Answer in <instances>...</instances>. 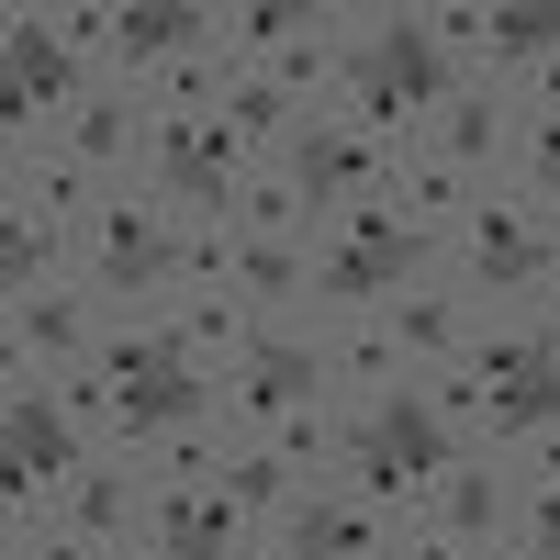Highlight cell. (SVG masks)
<instances>
[{"instance_id": "1", "label": "cell", "mask_w": 560, "mask_h": 560, "mask_svg": "<svg viewBox=\"0 0 560 560\" xmlns=\"http://www.w3.org/2000/svg\"><path fill=\"white\" fill-rule=\"evenodd\" d=\"M459 459H471V438L459 427H438V404H427V382H393L382 404H359L348 415V448H337V471L359 482V504H382V516H415Z\"/></svg>"}, {"instance_id": "2", "label": "cell", "mask_w": 560, "mask_h": 560, "mask_svg": "<svg viewBox=\"0 0 560 560\" xmlns=\"http://www.w3.org/2000/svg\"><path fill=\"white\" fill-rule=\"evenodd\" d=\"M459 102V68H448V45L427 12H382V34L348 45V79H337V113L359 135H382V147L404 158V124L415 113H448Z\"/></svg>"}, {"instance_id": "3", "label": "cell", "mask_w": 560, "mask_h": 560, "mask_svg": "<svg viewBox=\"0 0 560 560\" xmlns=\"http://www.w3.org/2000/svg\"><path fill=\"white\" fill-rule=\"evenodd\" d=\"M280 179L303 191V213H348L370 191H393V147L382 135H359L348 113H303L292 147H280Z\"/></svg>"}, {"instance_id": "4", "label": "cell", "mask_w": 560, "mask_h": 560, "mask_svg": "<svg viewBox=\"0 0 560 560\" xmlns=\"http://www.w3.org/2000/svg\"><path fill=\"white\" fill-rule=\"evenodd\" d=\"M314 404H325V348L314 337H258L236 370H224V427H247V438H280Z\"/></svg>"}, {"instance_id": "5", "label": "cell", "mask_w": 560, "mask_h": 560, "mask_svg": "<svg viewBox=\"0 0 560 560\" xmlns=\"http://www.w3.org/2000/svg\"><path fill=\"white\" fill-rule=\"evenodd\" d=\"M459 258H471V292H538L549 280V213L527 191H471Z\"/></svg>"}, {"instance_id": "6", "label": "cell", "mask_w": 560, "mask_h": 560, "mask_svg": "<svg viewBox=\"0 0 560 560\" xmlns=\"http://www.w3.org/2000/svg\"><path fill=\"white\" fill-rule=\"evenodd\" d=\"M158 191L168 202H191L202 224L213 213H236V158H247V135L224 124V113H158Z\"/></svg>"}, {"instance_id": "7", "label": "cell", "mask_w": 560, "mask_h": 560, "mask_svg": "<svg viewBox=\"0 0 560 560\" xmlns=\"http://www.w3.org/2000/svg\"><path fill=\"white\" fill-rule=\"evenodd\" d=\"M90 280H113V292H147V280H179L168 191H113L102 213H90Z\"/></svg>"}, {"instance_id": "8", "label": "cell", "mask_w": 560, "mask_h": 560, "mask_svg": "<svg viewBox=\"0 0 560 560\" xmlns=\"http://www.w3.org/2000/svg\"><path fill=\"white\" fill-rule=\"evenodd\" d=\"M247 516H236V493L224 482H158L147 493V549L158 560H236L247 538H236Z\"/></svg>"}, {"instance_id": "9", "label": "cell", "mask_w": 560, "mask_h": 560, "mask_svg": "<svg viewBox=\"0 0 560 560\" xmlns=\"http://www.w3.org/2000/svg\"><path fill=\"white\" fill-rule=\"evenodd\" d=\"M438 45H471L482 68H538L560 57V0H504V12H427Z\"/></svg>"}, {"instance_id": "10", "label": "cell", "mask_w": 560, "mask_h": 560, "mask_svg": "<svg viewBox=\"0 0 560 560\" xmlns=\"http://www.w3.org/2000/svg\"><path fill=\"white\" fill-rule=\"evenodd\" d=\"M90 359H102V348H90V314H79L68 280L12 303V370H90Z\"/></svg>"}, {"instance_id": "11", "label": "cell", "mask_w": 560, "mask_h": 560, "mask_svg": "<svg viewBox=\"0 0 560 560\" xmlns=\"http://www.w3.org/2000/svg\"><path fill=\"white\" fill-rule=\"evenodd\" d=\"M191 45H202V12H191V0H124V12H113V90L147 79V68H179Z\"/></svg>"}, {"instance_id": "12", "label": "cell", "mask_w": 560, "mask_h": 560, "mask_svg": "<svg viewBox=\"0 0 560 560\" xmlns=\"http://www.w3.org/2000/svg\"><path fill=\"white\" fill-rule=\"evenodd\" d=\"M0 23H12V102L23 113H57L68 90H79V45L57 34V12H23V0Z\"/></svg>"}, {"instance_id": "13", "label": "cell", "mask_w": 560, "mask_h": 560, "mask_svg": "<svg viewBox=\"0 0 560 560\" xmlns=\"http://www.w3.org/2000/svg\"><path fill=\"white\" fill-rule=\"evenodd\" d=\"M113 191L90 179V158H68V147H23L12 158V213H45V224H90Z\"/></svg>"}, {"instance_id": "14", "label": "cell", "mask_w": 560, "mask_h": 560, "mask_svg": "<svg viewBox=\"0 0 560 560\" xmlns=\"http://www.w3.org/2000/svg\"><path fill=\"white\" fill-rule=\"evenodd\" d=\"M382 549H393L382 504H337V493L292 504V560H382Z\"/></svg>"}, {"instance_id": "15", "label": "cell", "mask_w": 560, "mask_h": 560, "mask_svg": "<svg viewBox=\"0 0 560 560\" xmlns=\"http://www.w3.org/2000/svg\"><path fill=\"white\" fill-rule=\"evenodd\" d=\"M135 147H158V113L147 102H135V90H79V102H68V158H90V168H102V158H135Z\"/></svg>"}, {"instance_id": "16", "label": "cell", "mask_w": 560, "mask_h": 560, "mask_svg": "<svg viewBox=\"0 0 560 560\" xmlns=\"http://www.w3.org/2000/svg\"><path fill=\"white\" fill-rule=\"evenodd\" d=\"M404 382V348H393V325L382 314H348L337 337H325V393H359V404H382Z\"/></svg>"}, {"instance_id": "17", "label": "cell", "mask_w": 560, "mask_h": 560, "mask_svg": "<svg viewBox=\"0 0 560 560\" xmlns=\"http://www.w3.org/2000/svg\"><path fill=\"white\" fill-rule=\"evenodd\" d=\"M382 325H393L404 359H438V370L471 348V337H459V292H448V280H404V292L382 303Z\"/></svg>"}, {"instance_id": "18", "label": "cell", "mask_w": 560, "mask_h": 560, "mask_svg": "<svg viewBox=\"0 0 560 560\" xmlns=\"http://www.w3.org/2000/svg\"><path fill=\"white\" fill-rule=\"evenodd\" d=\"M247 314H258L247 292H213V303H191V314H168V337H179V359H191V370H213V382H224V370L258 348Z\"/></svg>"}, {"instance_id": "19", "label": "cell", "mask_w": 560, "mask_h": 560, "mask_svg": "<svg viewBox=\"0 0 560 560\" xmlns=\"http://www.w3.org/2000/svg\"><path fill=\"white\" fill-rule=\"evenodd\" d=\"M57 504H68V527H79V538H124V527H147V493H135L113 459H90V471H79Z\"/></svg>"}, {"instance_id": "20", "label": "cell", "mask_w": 560, "mask_h": 560, "mask_svg": "<svg viewBox=\"0 0 560 560\" xmlns=\"http://www.w3.org/2000/svg\"><path fill=\"white\" fill-rule=\"evenodd\" d=\"M415 236H427V224H448V213H471V179H459L448 158H393V191H382Z\"/></svg>"}, {"instance_id": "21", "label": "cell", "mask_w": 560, "mask_h": 560, "mask_svg": "<svg viewBox=\"0 0 560 560\" xmlns=\"http://www.w3.org/2000/svg\"><path fill=\"white\" fill-rule=\"evenodd\" d=\"M427 504H438V527H448L459 549H493V527H504V482L482 471V459H459V471H448Z\"/></svg>"}, {"instance_id": "22", "label": "cell", "mask_w": 560, "mask_h": 560, "mask_svg": "<svg viewBox=\"0 0 560 560\" xmlns=\"http://www.w3.org/2000/svg\"><path fill=\"white\" fill-rule=\"evenodd\" d=\"M292 471H303V459L280 448V438H247L236 459H224V493H236V516H247V527L280 516V504H292Z\"/></svg>"}, {"instance_id": "23", "label": "cell", "mask_w": 560, "mask_h": 560, "mask_svg": "<svg viewBox=\"0 0 560 560\" xmlns=\"http://www.w3.org/2000/svg\"><path fill=\"white\" fill-rule=\"evenodd\" d=\"M538 427H560V359H538L527 382L482 393V438H538Z\"/></svg>"}, {"instance_id": "24", "label": "cell", "mask_w": 560, "mask_h": 560, "mask_svg": "<svg viewBox=\"0 0 560 560\" xmlns=\"http://www.w3.org/2000/svg\"><path fill=\"white\" fill-rule=\"evenodd\" d=\"M236 292L269 314V303H292L314 292V269H303V236H236Z\"/></svg>"}, {"instance_id": "25", "label": "cell", "mask_w": 560, "mask_h": 560, "mask_svg": "<svg viewBox=\"0 0 560 560\" xmlns=\"http://www.w3.org/2000/svg\"><path fill=\"white\" fill-rule=\"evenodd\" d=\"M0 292H57V224H45V213H12V224H0Z\"/></svg>"}, {"instance_id": "26", "label": "cell", "mask_w": 560, "mask_h": 560, "mask_svg": "<svg viewBox=\"0 0 560 560\" xmlns=\"http://www.w3.org/2000/svg\"><path fill=\"white\" fill-rule=\"evenodd\" d=\"M504 147H516V135H504V113L482 102V90H459L448 124H438V158H448V168H482V158H504Z\"/></svg>"}, {"instance_id": "27", "label": "cell", "mask_w": 560, "mask_h": 560, "mask_svg": "<svg viewBox=\"0 0 560 560\" xmlns=\"http://www.w3.org/2000/svg\"><path fill=\"white\" fill-rule=\"evenodd\" d=\"M224 124H236L247 147H292V124H303V113L280 102V79L258 68V79H236V90H224Z\"/></svg>"}, {"instance_id": "28", "label": "cell", "mask_w": 560, "mask_h": 560, "mask_svg": "<svg viewBox=\"0 0 560 560\" xmlns=\"http://www.w3.org/2000/svg\"><path fill=\"white\" fill-rule=\"evenodd\" d=\"M236 224H247V236H303V191H292V179H247V191H236Z\"/></svg>"}, {"instance_id": "29", "label": "cell", "mask_w": 560, "mask_h": 560, "mask_svg": "<svg viewBox=\"0 0 560 560\" xmlns=\"http://www.w3.org/2000/svg\"><path fill=\"white\" fill-rule=\"evenodd\" d=\"M504 527H516V560H560V482H527V504Z\"/></svg>"}, {"instance_id": "30", "label": "cell", "mask_w": 560, "mask_h": 560, "mask_svg": "<svg viewBox=\"0 0 560 560\" xmlns=\"http://www.w3.org/2000/svg\"><path fill=\"white\" fill-rule=\"evenodd\" d=\"M516 158H527V202H560V124L549 113L516 135Z\"/></svg>"}, {"instance_id": "31", "label": "cell", "mask_w": 560, "mask_h": 560, "mask_svg": "<svg viewBox=\"0 0 560 560\" xmlns=\"http://www.w3.org/2000/svg\"><path fill=\"white\" fill-rule=\"evenodd\" d=\"M12 560H102V538H79V527H45V538H23Z\"/></svg>"}, {"instance_id": "32", "label": "cell", "mask_w": 560, "mask_h": 560, "mask_svg": "<svg viewBox=\"0 0 560 560\" xmlns=\"http://www.w3.org/2000/svg\"><path fill=\"white\" fill-rule=\"evenodd\" d=\"M404 560H482V549H459L448 527H415V538H404Z\"/></svg>"}, {"instance_id": "33", "label": "cell", "mask_w": 560, "mask_h": 560, "mask_svg": "<svg viewBox=\"0 0 560 560\" xmlns=\"http://www.w3.org/2000/svg\"><path fill=\"white\" fill-rule=\"evenodd\" d=\"M527 482H560V427H538V448H527Z\"/></svg>"}, {"instance_id": "34", "label": "cell", "mask_w": 560, "mask_h": 560, "mask_svg": "<svg viewBox=\"0 0 560 560\" xmlns=\"http://www.w3.org/2000/svg\"><path fill=\"white\" fill-rule=\"evenodd\" d=\"M527 79H538V102H549V124H560V57H538Z\"/></svg>"}, {"instance_id": "35", "label": "cell", "mask_w": 560, "mask_h": 560, "mask_svg": "<svg viewBox=\"0 0 560 560\" xmlns=\"http://www.w3.org/2000/svg\"><path fill=\"white\" fill-rule=\"evenodd\" d=\"M236 560H292V538H247V549H236Z\"/></svg>"}, {"instance_id": "36", "label": "cell", "mask_w": 560, "mask_h": 560, "mask_svg": "<svg viewBox=\"0 0 560 560\" xmlns=\"http://www.w3.org/2000/svg\"><path fill=\"white\" fill-rule=\"evenodd\" d=\"M549 280H560V224H549Z\"/></svg>"}, {"instance_id": "37", "label": "cell", "mask_w": 560, "mask_h": 560, "mask_svg": "<svg viewBox=\"0 0 560 560\" xmlns=\"http://www.w3.org/2000/svg\"><path fill=\"white\" fill-rule=\"evenodd\" d=\"M549 348H560V314H549Z\"/></svg>"}, {"instance_id": "38", "label": "cell", "mask_w": 560, "mask_h": 560, "mask_svg": "<svg viewBox=\"0 0 560 560\" xmlns=\"http://www.w3.org/2000/svg\"><path fill=\"white\" fill-rule=\"evenodd\" d=\"M482 560H516V549H482Z\"/></svg>"}]
</instances>
